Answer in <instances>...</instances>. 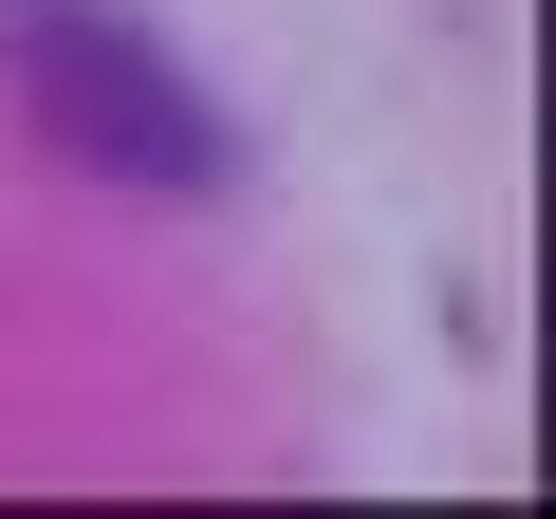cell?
I'll return each mask as SVG.
<instances>
[{"instance_id":"6da1fadb","label":"cell","mask_w":556,"mask_h":519,"mask_svg":"<svg viewBox=\"0 0 556 519\" xmlns=\"http://www.w3.org/2000/svg\"><path fill=\"white\" fill-rule=\"evenodd\" d=\"M20 112L93 167V186H130V204H223L241 186V130L130 38V20H93V0H38L20 20Z\"/></svg>"}]
</instances>
